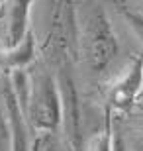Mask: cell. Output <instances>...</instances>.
Segmentation results:
<instances>
[{"mask_svg":"<svg viewBox=\"0 0 143 151\" xmlns=\"http://www.w3.org/2000/svg\"><path fill=\"white\" fill-rule=\"evenodd\" d=\"M75 55L94 73H102L118 55V37L102 4L75 8Z\"/></svg>","mask_w":143,"mask_h":151,"instance_id":"6da1fadb","label":"cell"},{"mask_svg":"<svg viewBox=\"0 0 143 151\" xmlns=\"http://www.w3.org/2000/svg\"><path fill=\"white\" fill-rule=\"evenodd\" d=\"M26 120L33 134H55L61 126V98L55 75L49 71H37L32 75Z\"/></svg>","mask_w":143,"mask_h":151,"instance_id":"7a4b0ae2","label":"cell"},{"mask_svg":"<svg viewBox=\"0 0 143 151\" xmlns=\"http://www.w3.org/2000/svg\"><path fill=\"white\" fill-rule=\"evenodd\" d=\"M55 81L61 98V132H63V145L67 151H84V134H83V110H80V96L77 90V83L73 78L71 67L67 57L55 59Z\"/></svg>","mask_w":143,"mask_h":151,"instance_id":"3957f363","label":"cell"},{"mask_svg":"<svg viewBox=\"0 0 143 151\" xmlns=\"http://www.w3.org/2000/svg\"><path fill=\"white\" fill-rule=\"evenodd\" d=\"M33 2L14 0L0 4V47L8 51L16 47L29 32V14Z\"/></svg>","mask_w":143,"mask_h":151,"instance_id":"277c9868","label":"cell"},{"mask_svg":"<svg viewBox=\"0 0 143 151\" xmlns=\"http://www.w3.org/2000/svg\"><path fill=\"white\" fill-rule=\"evenodd\" d=\"M143 88V51L133 59L132 67H127L118 81L108 90V108L127 110L137 100Z\"/></svg>","mask_w":143,"mask_h":151,"instance_id":"5b68a950","label":"cell"},{"mask_svg":"<svg viewBox=\"0 0 143 151\" xmlns=\"http://www.w3.org/2000/svg\"><path fill=\"white\" fill-rule=\"evenodd\" d=\"M2 102H4V116L8 124V135H10V151H32V128H29L28 120L20 110L16 98L12 94L8 81L4 77L2 83Z\"/></svg>","mask_w":143,"mask_h":151,"instance_id":"8992f818","label":"cell"},{"mask_svg":"<svg viewBox=\"0 0 143 151\" xmlns=\"http://www.w3.org/2000/svg\"><path fill=\"white\" fill-rule=\"evenodd\" d=\"M35 55H37V41H35V34L32 29L16 47L2 51V59H4L8 71H18V69L28 71V67L35 61Z\"/></svg>","mask_w":143,"mask_h":151,"instance_id":"52a82bcc","label":"cell"},{"mask_svg":"<svg viewBox=\"0 0 143 151\" xmlns=\"http://www.w3.org/2000/svg\"><path fill=\"white\" fill-rule=\"evenodd\" d=\"M112 137H114V118L112 108L106 106L102 128L84 143V151H112Z\"/></svg>","mask_w":143,"mask_h":151,"instance_id":"ba28073f","label":"cell"},{"mask_svg":"<svg viewBox=\"0 0 143 151\" xmlns=\"http://www.w3.org/2000/svg\"><path fill=\"white\" fill-rule=\"evenodd\" d=\"M120 12L121 16L126 18V22L129 24L133 28V32L139 35V39L143 41V12L139 10V8H133V6L129 4H124V2H120Z\"/></svg>","mask_w":143,"mask_h":151,"instance_id":"9c48e42d","label":"cell"},{"mask_svg":"<svg viewBox=\"0 0 143 151\" xmlns=\"http://www.w3.org/2000/svg\"><path fill=\"white\" fill-rule=\"evenodd\" d=\"M32 151H65V145L57 139L55 134H41L33 137Z\"/></svg>","mask_w":143,"mask_h":151,"instance_id":"30bf717a","label":"cell"},{"mask_svg":"<svg viewBox=\"0 0 143 151\" xmlns=\"http://www.w3.org/2000/svg\"><path fill=\"white\" fill-rule=\"evenodd\" d=\"M0 151H10V135H8L4 110H0Z\"/></svg>","mask_w":143,"mask_h":151,"instance_id":"8fae6325","label":"cell"},{"mask_svg":"<svg viewBox=\"0 0 143 151\" xmlns=\"http://www.w3.org/2000/svg\"><path fill=\"white\" fill-rule=\"evenodd\" d=\"M112 151H127L126 143H124V137L120 135V132L114 128V137H112Z\"/></svg>","mask_w":143,"mask_h":151,"instance_id":"7c38bea8","label":"cell"}]
</instances>
